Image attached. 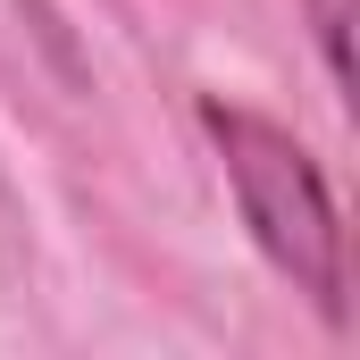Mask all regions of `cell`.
<instances>
[{
	"label": "cell",
	"mask_w": 360,
	"mask_h": 360,
	"mask_svg": "<svg viewBox=\"0 0 360 360\" xmlns=\"http://www.w3.org/2000/svg\"><path fill=\"white\" fill-rule=\"evenodd\" d=\"M201 126L226 151V176H235L252 243L276 260V276H293V293L319 302V319L344 327V226H335V201H327L319 160L285 126L252 117V109H226V101H210Z\"/></svg>",
	"instance_id": "1"
},
{
	"label": "cell",
	"mask_w": 360,
	"mask_h": 360,
	"mask_svg": "<svg viewBox=\"0 0 360 360\" xmlns=\"http://www.w3.org/2000/svg\"><path fill=\"white\" fill-rule=\"evenodd\" d=\"M319 42H327V76L352 84V0H319Z\"/></svg>",
	"instance_id": "2"
}]
</instances>
